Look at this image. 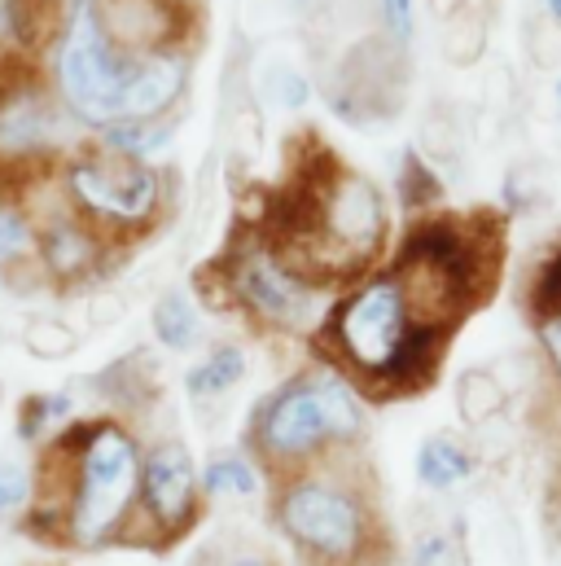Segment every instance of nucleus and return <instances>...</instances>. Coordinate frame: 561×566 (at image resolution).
Returning <instances> with one entry per match:
<instances>
[{
  "label": "nucleus",
  "mask_w": 561,
  "mask_h": 566,
  "mask_svg": "<svg viewBox=\"0 0 561 566\" xmlns=\"http://www.w3.org/2000/svg\"><path fill=\"white\" fill-rule=\"evenodd\" d=\"M255 224L298 277L329 294L378 273L391 242L382 189L364 171L338 163L334 149L311 133L307 149L294 154L289 180Z\"/></svg>",
  "instance_id": "obj_1"
},
{
  "label": "nucleus",
  "mask_w": 561,
  "mask_h": 566,
  "mask_svg": "<svg viewBox=\"0 0 561 566\" xmlns=\"http://www.w3.org/2000/svg\"><path fill=\"white\" fill-rule=\"evenodd\" d=\"M145 443L128 418L66 422L44 448L35 470V496L22 514V532L49 549L102 554L128 549L137 518Z\"/></svg>",
  "instance_id": "obj_2"
},
{
  "label": "nucleus",
  "mask_w": 561,
  "mask_h": 566,
  "mask_svg": "<svg viewBox=\"0 0 561 566\" xmlns=\"http://www.w3.org/2000/svg\"><path fill=\"white\" fill-rule=\"evenodd\" d=\"M268 523L294 566H395L400 541L364 448L268 483Z\"/></svg>",
  "instance_id": "obj_3"
},
{
  "label": "nucleus",
  "mask_w": 561,
  "mask_h": 566,
  "mask_svg": "<svg viewBox=\"0 0 561 566\" xmlns=\"http://www.w3.org/2000/svg\"><path fill=\"white\" fill-rule=\"evenodd\" d=\"M311 356L347 374V382L369 405H391L434 387L447 338L430 334L413 316L400 282L378 269L351 290L334 294L325 325L311 338Z\"/></svg>",
  "instance_id": "obj_4"
},
{
  "label": "nucleus",
  "mask_w": 561,
  "mask_h": 566,
  "mask_svg": "<svg viewBox=\"0 0 561 566\" xmlns=\"http://www.w3.org/2000/svg\"><path fill=\"white\" fill-rule=\"evenodd\" d=\"M382 269L400 282L421 325L452 343L456 329L487 298H496L505 269V220L491 211L417 216Z\"/></svg>",
  "instance_id": "obj_5"
},
{
  "label": "nucleus",
  "mask_w": 561,
  "mask_h": 566,
  "mask_svg": "<svg viewBox=\"0 0 561 566\" xmlns=\"http://www.w3.org/2000/svg\"><path fill=\"white\" fill-rule=\"evenodd\" d=\"M369 400L329 360L311 356L303 369L280 378L268 396L255 400L242 448L273 479L298 474L329 457L356 452L369 439Z\"/></svg>",
  "instance_id": "obj_6"
},
{
  "label": "nucleus",
  "mask_w": 561,
  "mask_h": 566,
  "mask_svg": "<svg viewBox=\"0 0 561 566\" xmlns=\"http://www.w3.org/2000/svg\"><path fill=\"white\" fill-rule=\"evenodd\" d=\"M198 290L211 307H229L242 321H251L255 334L285 343H311L334 303L329 290L298 277L280 260L255 220L237 224L224 255L198 273Z\"/></svg>",
  "instance_id": "obj_7"
},
{
  "label": "nucleus",
  "mask_w": 561,
  "mask_h": 566,
  "mask_svg": "<svg viewBox=\"0 0 561 566\" xmlns=\"http://www.w3.org/2000/svg\"><path fill=\"white\" fill-rule=\"evenodd\" d=\"M137 71L140 57L119 53L106 40L93 4L75 0L62 44H57V93L71 106V115H80L84 124H97L102 133L124 124V106H128V88Z\"/></svg>",
  "instance_id": "obj_8"
},
{
  "label": "nucleus",
  "mask_w": 561,
  "mask_h": 566,
  "mask_svg": "<svg viewBox=\"0 0 561 566\" xmlns=\"http://www.w3.org/2000/svg\"><path fill=\"white\" fill-rule=\"evenodd\" d=\"M207 492H202V465L193 461L189 443L176 434H162L145 443L140 461V496L137 518L128 532V549L145 554H171L184 545L198 523L207 518Z\"/></svg>",
  "instance_id": "obj_9"
},
{
  "label": "nucleus",
  "mask_w": 561,
  "mask_h": 566,
  "mask_svg": "<svg viewBox=\"0 0 561 566\" xmlns=\"http://www.w3.org/2000/svg\"><path fill=\"white\" fill-rule=\"evenodd\" d=\"M66 193L75 211L110 242V238H133L145 233L158 211H162V176L128 154H88L71 163L66 171Z\"/></svg>",
  "instance_id": "obj_10"
},
{
  "label": "nucleus",
  "mask_w": 561,
  "mask_h": 566,
  "mask_svg": "<svg viewBox=\"0 0 561 566\" xmlns=\"http://www.w3.org/2000/svg\"><path fill=\"white\" fill-rule=\"evenodd\" d=\"M106 40L128 57L176 53L184 44L189 9L184 0H88Z\"/></svg>",
  "instance_id": "obj_11"
},
{
  "label": "nucleus",
  "mask_w": 561,
  "mask_h": 566,
  "mask_svg": "<svg viewBox=\"0 0 561 566\" xmlns=\"http://www.w3.org/2000/svg\"><path fill=\"white\" fill-rule=\"evenodd\" d=\"M106 238L84 220V216H57L40 242H35V255H40V273L57 285H80L88 277L102 273L106 264Z\"/></svg>",
  "instance_id": "obj_12"
},
{
  "label": "nucleus",
  "mask_w": 561,
  "mask_h": 566,
  "mask_svg": "<svg viewBox=\"0 0 561 566\" xmlns=\"http://www.w3.org/2000/svg\"><path fill=\"white\" fill-rule=\"evenodd\" d=\"M478 452H474V439L469 434H456V430H434L417 443V457H413V474L425 492L434 496H447L456 488H465L474 474H478Z\"/></svg>",
  "instance_id": "obj_13"
},
{
  "label": "nucleus",
  "mask_w": 561,
  "mask_h": 566,
  "mask_svg": "<svg viewBox=\"0 0 561 566\" xmlns=\"http://www.w3.org/2000/svg\"><path fill=\"white\" fill-rule=\"evenodd\" d=\"M202 492H207V505L268 501V474L255 465L246 448H220L202 461Z\"/></svg>",
  "instance_id": "obj_14"
},
{
  "label": "nucleus",
  "mask_w": 561,
  "mask_h": 566,
  "mask_svg": "<svg viewBox=\"0 0 561 566\" xmlns=\"http://www.w3.org/2000/svg\"><path fill=\"white\" fill-rule=\"evenodd\" d=\"M49 133H53V115L35 84H27L0 102V158H22V154L40 149L49 142Z\"/></svg>",
  "instance_id": "obj_15"
},
{
  "label": "nucleus",
  "mask_w": 561,
  "mask_h": 566,
  "mask_svg": "<svg viewBox=\"0 0 561 566\" xmlns=\"http://www.w3.org/2000/svg\"><path fill=\"white\" fill-rule=\"evenodd\" d=\"M246 369H251L246 347H237V343H215V347L184 374V396H189L193 405H215V400H224V396H233V391L242 387Z\"/></svg>",
  "instance_id": "obj_16"
},
{
  "label": "nucleus",
  "mask_w": 561,
  "mask_h": 566,
  "mask_svg": "<svg viewBox=\"0 0 561 566\" xmlns=\"http://www.w3.org/2000/svg\"><path fill=\"white\" fill-rule=\"evenodd\" d=\"M456 418L465 430H483V426L500 422L509 409V387L500 382L496 369L487 365H469L456 374Z\"/></svg>",
  "instance_id": "obj_17"
},
{
  "label": "nucleus",
  "mask_w": 561,
  "mask_h": 566,
  "mask_svg": "<svg viewBox=\"0 0 561 566\" xmlns=\"http://www.w3.org/2000/svg\"><path fill=\"white\" fill-rule=\"evenodd\" d=\"M97 391L119 409L115 418L124 413H140L149 400H154V369H149V356L145 352H133L128 360H115L102 378H97Z\"/></svg>",
  "instance_id": "obj_18"
},
{
  "label": "nucleus",
  "mask_w": 561,
  "mask_h": 566,
  "mask_svg": "<svg viewBox=\"0 0 561 566\" xmlns=\"http://www.w3.org/2000/svg\"><path fill=\"white\" fill-rule=\"evenodd\" d=\"M154 338L167 347V352H193L198 338H202V316H198V303L184 294V290H167L158 303H154Z\"/></svg>",
  "instance_id": "obj_19"
},
{
  "label": "nucleus",
  "mask_w": 561,
  "mask_h": 566,
  "mask_svg": "<svg viewBox=\"0 0 561 566\" xmlns=\"http://www.w3.org/2000/svg\"><path fill=\"white\" fill-rule=\"evenodd\" d=\"M395 193H400V207H404V216H430L438 202H443V180L434 176V167L421 158L417 149H409L404 154V163H400V176H395Z\"/></svg>",
  "instance_id": "obj_20"
},
{
  "label": "nucleus",
  "mask_w": 561,
  "mask_h": 566,
  "mask_svg": "<svg viewBox=\"0 0 561 566\" xmlns=\"http://www.w3.org/2000/svg\"><path fill=\"white\" fill-rule=\"evenodd\" d=\"M71 413H75L71 391H53V396H27V400L18 405V439H22V443H44V434H49V430L57 434L66 422H75Z\"/></svg>",
  "instance_id": "obj_21"
},
{
  "label": "nucleus",
  "mask_w": 561,
  "mask_h": 566,
  "mask_svg": "<svg viewBox=\"0 0 561 566\" xmlns=\"http://www.w3.org/2000/svg\"><path fill=\"white\" fill-rule=\"evenodd\" d=\"M443 22H447V31H443V57L456 62V66L478 62L483 49H487V13L478 9V0H474L469 9L443 18Z\"/></svg>",
  "instance_id": "obj_22"
},
{
  "label": "nucleus",
  "mask_w": 561,
  "mask_h": 566,
  "mask_svg": "<svg viewBox=\"0 0 561 566\" xmlns=\"http://www.w3.org/2000/svg\"><path fill=\"white\" fill-rule=\"evenodd\" d=\"M544 307H561V247L544 251L540 264L531 269V277L522 285V312H544Z\"/></svg>",
  "instance_id": "obj_23"
},
{
  "label": "nucleus",
  "mask_w": 561,
  "mask_h": 566,
  "mask_svg": "<svg viewBox=\"0 0 561 566\" xmlns=\"http://www.w3.org/2000/svg\"><path fill=\"white\" fill-rule=\"evenodd\" d=\"M22 347H27L31 356H40V360H62V356H71V352L80 347V334H75L66 321L40 316V321H31V325L22 329Z\"/></svg>",
  "instance_id": "obj_24"
},
{
  "label": "nucleus",
  "mask_w": 561,
  "mask_h": 566,
  "mask_svg": "<svg viewBox=\"0 0 561 566\" xmlns=\"http://www.w3.org/2000/svg\"><path fill=\"white\" fill-rule=\"evenodd\" d=\"M171 119H154V124H115V128H106L102 137L106 145L115 149V154H128V158H140V154H149V149H162V145L171 142Z\"/></svg>",
  "instance_id": "obj_25"
},
{
  "label": "nucleus",
  "mask_w": 561,
  "mask_h": 566,
  "mask_svg": "<svg viewBox=\"0 0 561 566\" xmlns=\"http://www.w3.org/2000/svg\"><path fill=\"white\" fill-rule=\"evenodd\" d=\"M53 9L57 0H9V31L22 49H35L53 31Z\"/></svg>",
  "instance_id": "obj_26"
},
{
  "label": "nucleus",
  "mask_w": 561,
  "mask_h": 566,
  "mask_svg": "<svg viewBox=\"0 0 561 566\" xmlns=\"http://www.w3.org/2000/svg\"><path fill=\"white\" fill-rule=\"evenodd\" d=\"M35 496V470L27 461H0V518H22Z\"/></svg>",
  "instance_id": "obj_27"
},
{
  "label": "nucleus",
  "mask_w": 561,
  "mask_h": 566,
  "mask_svg": "<svg viewBox=\"0 0 561 566\" xmlns=\"http://www.w3.org/2000/svg\"><path fill=\"white\" fill-rule=\"evenodd\" d=\"M409 566H461V545L452 527H421L409 545Z\"/></svg>",
  "instance_id": "obj_28"
},
{
  "label": "nucleus",
  "mask_w": 561,
  "mask_h": 566,
  "mask_svg": "<svg viewBox=\"0 0 561 566\" xmlns=\"http://www.w3.org/2000/svg\"><path fill=\"white\" fill-rule=\"evenodd\" d=\"M531 329H536V343H540V356H544V369H549V382L561 400V307H544V312H531L527 316Z\"/></svg>",
  "instance_id": "obj_29"
},
{
  "label": "nucleus",
  "mask_w": 561,
  "mask_h": 566,
  "mask_svg": "<svg viewBox=\"0 0 561 566\" xmlns=\"http://www.w3.org/2000/svg\"><path fill=\"white\" fill-rule=\"evenodd\" d=\"M35 229L31 220L18 211V207H0V264H13V260H31L35 251Z\"/></svg>",
  "instance_id": "obj_30"
},
{
  "label": "nucleus",
  "mask_w": 561,
  "mask_h": 566,
  "mask_svg": "<svg viewBox=\"0 0 561 566\" xmlns=\"http://www.w3.org/2000/svg\"><path fill=\"white\" fill-rule=\"evenodd\" d=\"M421 149L434 154V158H456V149H461L456 119L443 115V111H430V115L421 119Z\"/></svg>",
  "instance_id": "obj_31"
},
{
  "label": "nucleus",
  "mask_w": 561,
  "mask_h": 566,
  "mask_svg": "<svg viewBox=\"0 0 561 566\" xmlns=\"http://www.w3.org/2000/svg\"><path fill=\"white\" fill-rule=\"evenodd\" d=\"M211 554H215V566H280L273 549L251 545V541H215Z\"/></svg>",
  "instance_id": "obj_32"
},
{
  "label": "nucleus",
  "mask_w": 561,
  "mask_h": 566,
  "mask_svg": "<svg viewBox=\"0 0 561 566\" xmlns=\"http://www.w3.org/2000/svg\"><path fill=\"white\" fill-rule=\"evenodd\" d=\"M378 9H382V22H387L391 44L404 49L413 40V31H417V0H378Z\"/></svg>",
  "instance_id": "obj_33"
},
{
  "label": "nucleus",
  "mask_w": 561,
  "mask_h": 566,
  "mask_svg": "<svg viewBox=\"0 0 561 566\" xmlns=\"http://www.w3.org/2000/svg\"><path fill=\"white\" fill-rule=\"evenodd\" d=\"M434 9H438V18H452V13H461V9H469L474 0H430Z\"/></svg>",
  "instance_id": "obj_34"
},
{
  "label": "nucleus",
  "mask_w": 561,
  "mask_h": 566,
  "mask_svg": "<svg viewBox=\"0 0 561 566\" xmlns=\"http://www.w3.org/2000/svg\"><path fill=\"white\" fill-rule=\"evenodd\" d=\"M184 566H215V554H211V545H207V549H198V554H193V558H189Z\"/></svg>",
  "instance_id": "obj_35"
},
{
  "label": "nucleus",
  "mask_w": 561,
  "mask_h": 566,
  "mask_svg": "<svg viewBox=\"0 0 561 566\" xmlns=\"http://www.w3.org/2000/svg\"><path fill=\"white\" fill-rule=\"evenodd\" d=\"M544 9H549V22H558L561 27V0H544Z\"/></svg>",
  "instance_id": "obj_36"
},
{
  "label": "nucleus",
  "mask_w": 561,
  "mask_h": 566,
  "mask_svg": "<svg viewBox=\"0 0 561 566\" xmlns=\"http://www.w3.org/2000/svg\"><path fill=\"white\" fill-rule=\"evenodd\" d=\"M558 106H561V80H558Z\"/></svg>",
  "instance_id": "obj_37"
}]
</instances>
